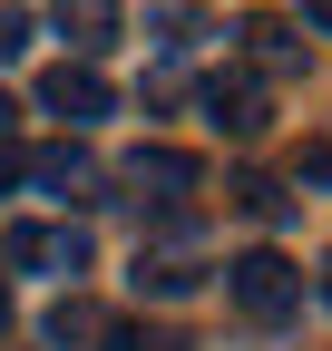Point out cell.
Instances as JSON below:
<instances>
[{
    "mask_svg": "<svg viewBox=\"0 0 332 351\" xmlns=\"http://www.w3.org/2000/svg\"><path fill=\"white\" fill-rule=\"evenodd\" d=\"M0 263H10V274L78 283V274H88V225H10V234H0Z\"/></svg>",
    "mask_w": 332,
    "mask_h": 351,
    "instance_id": "3",
    "label": "cell"
},
{
    "mask_svg": "<svg viewBox=\"0 0 332 351\" xmlns=\"http://www.w3.org/2000/svg\"><path fill=\"white\" fill-rule=\"evenodd\" d=\"M235 39H244V59H254V69H274V78H283V69H303V39H294V20H274V10H264V20H244Z\"/></svg>",
    "mask_w": 332,
    "mask_h": 351,
    "instance_id": "8",
    "label": "cell"
},
{
    "mask_svg": "<svg viewBox=\"0 0 332 351\" xmlns=\"http://www.w3.org/2000/svg\"><path fill=\"white\" fill-rule=\"evenodd\" d=\"M225 293H235V313H244V322H264V332L303 313V274H294V263H283L274 244L235 254V263H225Z\"/></svg>",
    "mask_w": 332,
    "mask_h": 351,
    "instance_id": "1",
    "label": "cell"
},
{
    "mask_svg": "<svg viewBox=\"0 0 332 351\" xmlns=\"http://www.w3.org/2000/svg\"><path fill=\"white\" fill-rule=\"evenodd\" d=\"M20 186H39V195L69 205V195H98L108 176H98V156L78 147V137H59V147H29V156H20Z\"/></svg>",
    "mask_w": 332,
    "mask_h": 351,
    "instance_id": "5",
    "label": "cell"
},
{
    "mask_svg": "<svg viewBox=\"0 0 332 351\" xmlns=\"http://www.w3.org/2000/svg\"><path fill=\"white\" fill-rule=\"evenodd\" d=\"M29 39H39V20H29V10H0V59H20Z\"/></svg>",
    "mask_w": 332,
    "mask_h": 351,
    "instance_id": "14",
    "label": "cell"
},
{
    "mask_svg": "<svg viewBox=\"0 0 332 351\" xmlns=\"http://www.w3.org/2000/svg\"><path fill=\"white\" fill-rule=\"evenodd\" d=\"M98 332H108V313L88 293H59L49 313H39V341H49V351H98Z\"/></svg>",
    "mask_w": 332,
    "mask_h": 351,
    "instance_id": "7",
    "label": "cell"
},
{
    "mask_svg": "<svg viewBox=\"0 0 332 351\" xmlns=\"http://www.w3.org/2000/svg\"><path fill=\"white\" fill-rule=\"evenodd\" d=\"M303 20H313V29H332V0H303Z\"/></svg>",
    "mask_w": 332,
    "mask_h": 351,
    "instance_id": "17",
    "label": "cell"
},
{
    "mask_svg": "<svg viewBox=\"0 0 332 351\" xmlns=\"http://www.w3.org/2000/svg\"><path fill=\"white\" fill-rule=\"evenodd\" d=\"M0 332H10V293H0Z\"/></svg>",
    "mask_w": 332,
    "mask_h": 351,
    "instance_id": "19",
    "label": "cell"
},
{
    "mask_svg": "<svg viewBox=\"0 0 332 351\" xmlns=\"http://www.w3.org/2000/svg\"><path fill=\"white\" fill-rule=\"evenodd\" d=\"M10 186H20V147L0 137V195H10Z\"/></svg>",
    "mask_w": 332,
    "mask_h": 351,
    "instance_id": "16",
    "label": "cell"
},
{
    "mask_svg": "<svg viewBox=\"0 0 332 351\" xmlns=\"http://www.w3.org/2000/svg\"><path fill=\"white\" fill-rule=\"evenodd\" d=\"M10 117H20V108H10V98H0V137H10Z\"/></svg>",
    "mask_w": 332,
    "mask_h": 351,
    "instance_id": "18",
    "label": "cell"
},
{
    "mask_svg": "<svg viewBox=\"0 0 332 351\" xmlns=\"http://www.w3.org/2000/svg\"><path fill=\"white\" fill-rule=\"evenodd\" d=\"M117 186H128L147 215H176V205L205 186V166H195L186 147H128V156H117Z\"/></svg>",
    "mask_w": 332,
    "mask_h": 351,
    "instance_id": "2",
    "label": "cell"
},
{
    "mask_svg": "<svg viewBox=\"0 0 332 351\" xmlns=\"http://www.w3.org/2000/svg\"><path fill=\"white\" fill-rule=\"evenodd\" d=\"M147 29H156V49H186V39H195V10L166 0V10H147Z\"/></svg>",
    "mask_w": 332,
    "mask_h": 351,
    "instance_id": "13",
    "label": "cell"
},
{
    "mask_svg": "<svg viewBox=\"0 0 332 351\" xmlns=\"http://www.w3.org/2000/svg\"><path fill=\"white\" fill-rule=\"evenodd\" d=\"M195 108H205V127H225V137H264V127H274V98H264L254 69H215L195 88Z\"/></svg>",
    "mask_w": 332,
    "mask_h": 351,
    "instance_id": "4",
    "label": "cell"
},
{
    "mask_svg": "<svg viewBox=\"0 0 332 351\" xmlns=\"http://www.w3.org/2000/svg\"><path fill=\"white\" fill-rule=\"evenodd\" d=\"M59 29H69L78 59H98L108 39H117V0H59Z\"/></svg>",
    "mask_w": 332,
    "mask_h": 351,
    "instance_id": "10",
    "label": "cell"
},
{
    "mask_svg": "<svg viewBox=\"0 0 332 351\" xmlns=\"http://www.w3.org/2000/svg\"><path fill=\"white\" fill-rule=\"evenodd\" d=\"M322 302H332V263H322Z\"/></svg>",
    "mask_w": 332,
    "mask_h": 351,
    "instance_id": "20",
    "label": "cell"
},
{
    "mask_svg": "<svg viewBox=\"0 0 332 351\" xmlns=\"http://www.w3.org/2000/svg\"><path fill=\"white\" fill-rule=\"evenodd\" d=\"M235 205L254 215V225H283V215H294V195H283L274 176H244V186H235Z\"/></svg>",
    "mask_w": 332,
    "mask_h": 351,
    "instance_id": "12",
    "label": "cell"
},
{
    "mask_svg": "<svg viewBox=\"0 0 332 351\" xmlns=\"http://www.w3.org/2000/svg\"><path fill=\"white\" fill-rule=\"evenodd\" d=\"M39 108H49V117H69V127H98V117L117 108V88H108L88 59H59L49 78H39Z\"/></svg>",
    "mask_w": 332,
    "mask_h": 351,
    "instance_id": "6",
    "label": "cell"
},
{
    "mask_svg": "<svg viewBox=\"0 0 332 351\" xmlns=\"http://www.w3.org/2000/svg\"><path fill=\"white\" fill-rule=\"evenodd\" d=\"M303 186H332V147H303Z\"/></svg>",
    "mask_w": 332,
    "mask_h": 351,
    "instance_id": "15",
    "label": "cell"
},
{
    "mask_svg": "<svg viewBox=\"0 0 332 351\" xmlns=\"http://www.w3.org/2000/svg\"><path fill=\"white\" fill-rule=\"evenodd\" d=\"M195 283H205V263H195V254H147V244H137V293H156V302H186Z\"/></svg>",
    "mask_w": 332,
    "mask_h": 351,
    "instance_id": "9",
    "label": "cell"
},
{
    "mask_svg": "<svg viewBox=\"0 0 332 351\" xmlns=\"http://www.w3.org/2000/svg\"><path fill=\"white\" fill-rule=\"evenodd\" d=\"M98 351H195V341H186V332H166V322H108Z\"/></svg>",
    "mask_w": 332,
    "mask_h": 351,
    "instance_id": "11",
    "label": "cell"
}]
</instances>
